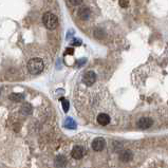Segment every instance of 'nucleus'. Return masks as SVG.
<instances>
[{"instance_id":"f257e3e1","label":"nucleus","mask_w":168,"mask_h":168,"mask_svg":"<svg viewBox=\"0 0 168 168\" xmlns=\"http://www.w3.org/2000/svg\"><path fill=\"white\" fill-rule=\"evenodd\" d=\"M43 68H45V65H43L42 59L40 58H32L28 63V70L33 75L41 73Z\"/></svg>"},{"instance_id":"f03ea898","label":"nucleus","mask_w":168,"mask_h":168,"mask_svg":"<svg viewBox=\"0 0 168 168\" xmlns=\"http://www.w3.org/2000/svg\"><path fill=\"white\" fill-rule=\"evenodd\" d=\"M42 22L45 28L49 29V30H54L56 26H58V19H57L56 15H54L51 12H47V13L43 14Z\"/></svg>"},{"instance_id":"7ed1b4c3","label":"nucleus","mask_w":168,"mask_h":168,"mask_svg":"<svg viewBox=\"0 0 168 168\" xmlns=\"http://www.w3.org/2000/svg\"><path fill=\"white\" fill-rule=\"evenodd\" d=\"M96 80V74L93 71H88L82 77V82L87 86H92Z\"/></svg>"},{"instance_id":"20e7f679","label":"nucleus","mask_w":168,"mask_h":168,"mask_svg":"<svg viewBox=\"0 0 168 168\" xmlns=\"http://www.w3.org/2000/svg\"><path fill=\"white\" fill-rule=\"evenodd\" d=\"M106 142L103 138H96L94 141L92 142V148L94 151H101L104 148H105Z\"/></svg>"},{"instance_id":"39448f33","label":"nucleus","mask_w":168,"mask_h":168,"mask_svg":"<svg viewBox=\"0 0 168 168\" xmlns=\"http://www.w3.org/2000/svg\"><path fill=\"white\" fill-rule=\"evenodd\" d=\"M153 125V121L149 117H142L138 121V127L141 129H148Z\"/></svg>"},{"instance_id":"423d86ee","label":"nucleus","mask_w":168,"mask_h":168,"mask_svg":"<svg viewBox=\"0 0 168 168\" xmlns=\"http://www.w3.org/2000/svg\"><path fill=\"white\" fill-rule=\"evenodd\" d=\"M71 154H72V157H73V159H75V160L82 159V155H84V148H82V146H75L72 149Z\"/></svg>"},{"instance_id":"0eeeda50","label":"nucleus","mask_w":168,"mask_h":168,"mask_svg":"<svg viewBox=\"0 0 168 168\" xmlns=\"http://www.w3.org/2000/svg\"><path fill=\"white\" fill-rule=\"evenodd\" d=\"M97 122H98L99 125L101 126H106L110 123V117L106 113H101L97 117Z\"/></svg>"},{"instance_id":"6e6552de","label":"nucleus","mask_w":168,"mask_h":168,"mask_svg":"<svg viewBox=\"0 0 168 168\" xmlns=\"http://www.w3.org/2000/svg\"><path fill=\"white\" fill-rule=\"evenodd\" d=\"M90 15H91V12L88 8H82V9H80L79 11H78V17L82 20L89 19V18H90Z\"/></svg>"},{"instance_id":"1a4fd4ad","label":"nucleus","mask_w":168,"mask_h":168,"mask_svg":"<svg viewBox=\"0 0 168 168\" xmlns=\"http://www.w3.org/2000/svg\"><path fill=\"white\" fill-rule=\"evenodd\" d=\"M132 157H133V154H132V152L130 150H125L123 151V152L120 154V160H121L122 162H125V163H127V162H129L130 160L132 159Z\"/></svg>"},{"instance_id":"9d476101","label":"nucleus","mask_w":168,"mask_h":168,"mask_svg":"<svg viewBox=\"0 0 168 168\" xmlns=\"http://www.w3.org/2000/svg\"><path fill=\"white\" fill-rule=\"evenodd\" d=\"M66 164H67V160L65 159V157H63V155H58V157H56V160H55L56 166H58V167H64V166H66Z\"/></svg>"},{"instance_id":"9b49d317","label":"nucleus","mask_w":168,"mask_h":168,"mask_svg":"<svg viewBox=\"0 0 168 168\" xmlns=\"http://www.w3.org/2000/svg\"><path fill=\"white\" fill-rule=\"evenodd\" d=\"M65 127L68 128V129H75L76 128V123L73 121L72 119H67L65 122Z\"/></svg>"},{"instance_id":"f8f14e48","label":"nucleus","mask_w":168,"mask_h":168,"mask_svg":"<svg viewBox=\"0 0 168 168\" xmlns=\"http://www.w3.org/2000/svg\"><path fill=\"white\" fill-rule=\"evenodd\" d=\"M24 96L22 94H18V93H14V94L10 95V99H12V101H23Z\"/></svg>"},{"instance_id":"ddd939ff","label":"nucleus","mask_w":168,"mask_h":168,"mask_svg":"<svg viewBox=\"0 0 168 168\" xmlns=\"http://www.w3.org/2000/svg\"><path fill=\"white\" fill-rule=\"evenodd\" d=\"M61 101H63L64 111H65V112H68V110H69V101H68L67 99H65V98H61Z\"/></svg>"},{"instance_id":"4468645a","label":"nucleus","mask_w":168,"mask_h":168,"mask_svg":"<svg viewBox=\"0 0 168 168\" xmlns=\"http://www.w3.org/2000/svg\"><path fill=\"white\" fill-rule=\"evenodd\" d=\"M31 110H32V108H31V105H29V104H26V105L22 107V111H23L24 113H30Z\"/></svg>"},{"instance_id":"2eb2a0df","label":"nucleus","mask_w":168,"mask_h":168,"mask_svg":"<svg viewBox=\"0 0 168 168\" xmlns=\"http://www.w3.org/2000/svg\"><path fill=\"white\" fill-rule=\"evenodd\" d=\"M94 35L97 37V38H103L104 35H105V33H104L101 30H96V31L94 32Z\"/></svg>"},{"instance_id":"dca6fc26","label":"nucleus","mask_w":168,"mask_h":168,"mask_svg":"<svg viewBox=\"0 0 168 168\" xmlns=\"http://www.w3.org/2000/svg\"><path fill=\"white\" fill-rule=\"evenodd\" d=\"M69 1L72 5H79L82 2V0H69Z\"/></svg>"},{"instance_id":"f3484780","label":"nucleus","mask_w":168,"mask_h":168,"mask_svg":"<svg viewBox=\"0 0 168 168\" xmlns=\"http://www.w3.org/2000/svg\"><path fill=\"white\" fill-rule=\"evenodd\" d=\"M120 5L122 8H126L128 5V0H120Z\"/></svg>"},{"instance_id":"a211bd4d","label":"nucleus","mask_w":168,"mask_h":168,"mask_svg":"<svg viewBox=\"0 0 168 168\" xmlns=\"http://www.w3.org/2000/svg\"><path fill=\"white\" fill-rule=\"evenodd\" d=\"M73 45H82V40H79V39H74V40H73Z\"/></svg>"},{"instance_id":"6ab92c4d","label":"nucleus","mask_w":168,"mask_h":168,"mask_svg":"<svg viewBox=\"0 0 168 168\" xmlns=\"http://www.w3.org/2000/svg\"><path fill=\"white\" fill-rule=\"evenodd\" d=\"M67 52H68V54H73V49H68Z\"/></svg>"}]
</instances>
